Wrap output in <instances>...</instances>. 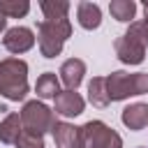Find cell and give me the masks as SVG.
I'll return each instance as SVG.
<instances>
[{"instance_id": "7402d4cb", "label": "cell", "mask_w": 148, "mask_h": 148, "mask_svg": "<svg viewBox=\"0 0 148 148\" xmlns=\"http://www.w3.org/2000/svg\"><path fill=\"white\" fill-rule=\"evenodd\" d=\"M143 21H146V23H148V0H146V2H143Z\"/></svg>"}, {"instance_id": "277c9868", "label": "cell", "mask_w": 148, "mask_h": 148, "mask_svg": "<svg viewBox=\"0 0 148 148\" xmlns=\"http://www.w3.org/2000/svg\"><path fill=\"white\" fill-rule=\"evenodd\" d=\"M146 49L141 21H132L130 28L116 39V56L123 65H141L146 60Z\"/></svg>"}, {"instance_id": "9a60e30c", "label": "cell", "mask_w": 148, "mask_h": 148, "mask_svg": "<svg viewBox=\"0 0 148 148\" xmlns=\"http://www.w3.org/2000/svg\"><path fill=\"white\" fill-rule=\"evenodd\" d=\"M23 132V123H21V116L18 113H7L5 120L0 123V141L2 143H16L18 134Z\"/></svg>"}, {"instance_id": "8992f818", "label": "cell", "mask_w": 148, "mask_h": 148, "mask_svg": "<svg viewBox=\"0 0 148 148\" xmlns=\"http://www.w3.org/2000/svg\"><path fill=\"white\" fill-rule=\"evenodd\" d=\"M81 130L86 148H123V136L102 120H88Z\"/></svg>"}, {"instance_id": "8fae6325", "label": "cell", "mask_w": 148, "mask_h": 148, "mask_svg": "<svg viewBox=\"0 0 148 148\" xmlns=\"http://www.w3.org/2000/svg\"><path fill=\"white\" fill-rule=\"evenodd\" d=\"M120 120H123V125H125L127 130H132V132H139V130L148 127V104L134 102V104L125 106L123 113H120Z\"/></svg>"}, {"instance_id": "3957f363", "label": "cell", "mask_w": 148, "mask_h": 148, "mask_svg": "<svg viewBox=\"0 0 148 148\" xmlns=\"http://www.w3.org/2000/svg\"><path fill=\"white\" fill-rule=\"evenodd\" d=\"M106 92L111 102H123L134 95H146L148 92V74L146 72H111L106 76Z\"/></svg>"}, {"instance_id": "6da1fadb", "label": "cell", "mask_w": 148, "mask_h": 148, "mask_svg": "<svg viewBox=\"0 0 148 148\" xmlns=\"http://www.w3.org/2000/svg\"><path fill=\"white\" fill-rule=\"evenodd\" d=\"M28 90V62L21 58L0 60V95L9 102H21Z\"/></svg>"}, {"instance_id": "2e32d148", "label": "cell", "mask_w": 148, "mask_h": 148, "mask_svg": "<svg viewBox=\"0 0 148 148\" xmlns=\"http://www.w3.org/2000/svg\"><path fill=\"white\" fill-rule=\"evenodd\" d=\"M109 12L116 21L120 23H132L134 14H136V2L134 0H111L109 2Z\"/></svg>"}, {"instance_id": "e0dca14e", "label": "cell", "mask_w": 148, "mask_h": 148, "mask_svg": "<svg viewBox=\"0 0 148 148\" xmlns=\"http://www.w3.org/2000/svg\"><path fill=\"white\" fill-rule=\"evenodd\" d=\"M39 7H42V12H44V18H46V21L67 18V12H69V2H67V0H42Z\"/></svg>"}, {"instance_id": "d6986e66", "label": "cell", "mask_w": 148, "mask_h": 148, "mask_svg": "<svg viewBox=\"0 0 148 148\" xmlns=\"http://www.w3.org/2000/svg\"><path fill=\"white\" fill-rule=\"evenodd\" d=\"M14 146L16 148H46L44 146V136L42 134H35V132H28V130H23L18 134V139H16Z\"/></svg>"}, {"instance_id": "4fadbf2b", "label": "cell", "mask_w": 148, "mask_h": 148, "mask_svg": "<svg viewBox=\"0 0 148 148\" xmlns=\"http://www.w3.org/2000/svg\"><path fill=\"white\" fill-rule=\"evenodd\" d=\"M35 92L39 99H56V95L60 92V76H56V72L39 74L35 81Z\"/></svg>"}, {"instance_id": "9c48e42d", "label": "cell", "mask_w": 148, "mask_h": 148, "mask_svg": "<svg viewBox=\"0 0 148 148\" xmlns=\"http://www.w3.org/2000/svg\"><path fill=\"white\" fill-rule=\"evenodd\" d=\"M86 109V99L76 90H60L53 99V111L60 113L62 118H76Z\"/></svg>"}, {"instance_id": "ffe728a7", "label": "cell", "mask_w": 148, "mask_h": 148, "mask_svg": "<svg viewBox=\"0 0 148 148\" xmlns=\"http://www.w3.org/2000/svg\"><path fill=\"white\" fill-rule=\"evenodd\" d=\"M0 32H7V16L2 14V9H0Z\"/></svg>"}, {"instance_id": "5b68a950", "label": "cell", "mask_w": 148, "mask_h": 148, "mask_svg": "<svg viewBox=\"0 0 148 148\" xmlns=\"http://www.w3.org/2000/svg\"><path fill=\"white\" fill-rule=\"evenodd\" d=\"M18 116H21L23 130L35 132V134H42V136H44L46 132H51L53 125H56L53 111H51L42 99H30V102H25Z\"/></svg>"}, {"instance_id": "30bf717a", "label": "cell", "mask_w": 148, "mask_h": 148, "mask_svg": "<svg viewBox=\"0 0 148 148\" xmlns=\"http://www.w3.org/2000/svg\"><path fill=\"white\" fill-rule=\"evenodd\" d=\"M60 83H65V90H76L86 74V62L81 58H69L60 65Z\"/></svg>"}, {"instance_id": "7a4b0ae2", "label": "cell", "mask_w": 148, "mask_h": 148, "mask_svg": "<svg viewBox=\"0 0 148 148\" xmlns=\"http://www.w3.org/2000/svg\"><path fill=\"white\" fill-rule=\"evenodd\" d=\"M72 37V23L69 18H56V21H39L37 23V44L39 53L44 58L60 56L65 42Z\"/></svg>"}, {"instance_id": "44dd1931", "label": "cell", "mask_w": 148, "mask_h": 148, "mask_svg": "<svg viewBox=\"0 0 148 148\" xmlns=\"http://www.w3.org/2000/svg\"><path fill=\"white\" fill-rule=\"evenodd\" d=\"M141 30H143V39H146V46H148V23L141 21Z\"/></svg>"}, {"instance_id": "7c38bea8", "label": "cell", "mask_w": 148, "mask_h": 148, "mask_svg": "<svg viewBox=\"0 0 148 148\" xmlns=\"http://www.w3.org/2000/svg\"><path fill=\"white\" fill-rule=\"evenodd\" d=\"M76 21H79V25H81L83 30H95V28H99V23H102V9H99V5L88 2V0L79 2V5H76Z\"/></svg>"}, {"instance_id": "ac0fdd59", "label": "cell", "mask_w": 148, "mask_h": 148, "mask_svg": "<svg viewBox=\"0 0 148 148\" xmlns=\"http://www.w3.org/2000/svg\"><path fill=\"white\" fill-rule=\"evenodd\" d=\"M0 9L7 18H23L30 12L28 0H0Z\"/></svg>"}, {"instance_id": "5bb4252c", "label": "cell", "mask_w": 148, "mask_h": 148, "mask_svg": "<svg viewBox=\"0 0 148 148\" xmlns=\"http://www.w3.org/2000/svg\"><path fill=\"white\" fill-rule=\"evenodd\" d=\"M88 99L97 109H104L111 104L109 92H106V76H92L88 81Z\"/></svg>"}, {"instance_id": "52a82bcc", "label": "cell", "mask_w": 148, "mask_h": 148, "mask_svg": "<svg viewBox=\"0 0 148 148\" xmlns=\"http://www.w3.org/2000/svg\"><path fill=\"white\" fill-rule=\"evenodd\" d=\"M51 134H53L56 148H86L83 130L72 125V123H67V120H56Z\"/></svg>"}, {"instance_id": "ba28073f", "label": "cell", "mask_w": 148, "mask_h": 148, "mask_svg": "<svg viewBox=\"0 0 148 148\" xmlns=\"http://www.w3.org/2000/svg\"><path fill=\"white\" fill-rule=\"evenodd\" d=\"M35 32L30 30V28H25V25H14V28H9L7 32H5V37H2V44H5V49L9 51V53H14V56H21V53H25V51H30L32 46H35Z\"/></svg>"}]
</instances>
